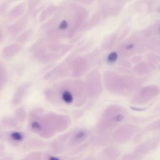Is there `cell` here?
<instances>
[{
	"instance_id": "obj_1",
	"label": "cell",
	"mask_w": 160,
	"mask_h": 160,
	"mask_svg": "<svg viewBox=\"0 0 160 160\" xmlns=\"http://www.w3.org/2000/svg\"><path fill=\"white\" fill-rule=\"evenodd\" d=\"M45 92L48 100L58 106H78L86 98L83 84L78 81L59 82L49 87Z\"/></svg>"
},
{
	"instance_id": "obj_2",
	"label": "cell",
	"mask_w": 160,
	"mask_h": 160,
	"mask_svg": "<svg viewBox=\"0 0 160 160\" xmlns=\"http://www.w3.org/2000/svg\"><path fill=\"white\" fill-rule=\"evenodd\" d=\"M29 126L32 131L45 137L62 131L68 125L65 117L41 111L32 115Z\"/></svg>"
},
{
	"instance_id": "obj_3",
	"label": "cell",
	"mask_w": 160,
	"mask_h": 160,
	"mask_svg": "<svg viewBox=\"0 0 160 160\" xmlns=\"http://www.w3.org/2000/svg\"><path fill=\"white\" fill-rule=\"evenodd\" d=\"M144 48V42L139 38H132L124 42L121 48V51L123 54L131 55L138 51H142Z\"/></svg>"
},
{
	"instance_id": "obj_4",
	"label": "cell",
	"mask_w": 160,
	"mask_h": 160,
	"mask_svg": "<svg viewBox=\"0 0 160 160\" xmlns=\"http://www.w3.org/2000/svg\"><path fill=\"white\" fill-rule=\"evenodd\" d=\"M159 92L160 89L157 86L149 85L141 89L135 100L138 103L144 104L157 96Z\"/></svg>"
},
{
	"instance_id": "obj_5",
	"label": "cell",
	"mask_w": 160,
	"mask_h": 160,
	"mask_svg": "<svg viewBox=\"0 0 160 160\" xmlns=\"http://www.w3.org/2000/svg\"><path fill=\"white\" fill-rule=\"evenodd\" d=\"M160 138L158 137L148 139L137 147L136 152L141 154H146L156 149L159 145Z\"/></svg>"
},
{
	"instance_id": "obj_6",
	"label": "cell",
	"mask_w": 160,
	"mask_h": 160,
	"mask_svg": "<svg viewBox=\"0 0 160 160\" xmlns=\"http://www.w3.org/2000/svg\"><path fill=\"white\" fill-rule=\"evenodd\" d=\"M147 46L150 49L160 54V36L153 37L147 42Z\"/></svg>"
},
{
	"instance_id": "obj_7",
	"label": "cell",
	"mask_w": 160,
	"mask_h": 160,
	"mask_svg": "<svg viewBox=\"0 0 160 160\" xmlns=\"http://www.w3.org/2000/svg\"><path fill=\"white\" fill-rule=\"evenodd\" d=\"M148 59L149 64L154 69H160V54L156 53H149Z\"/></svg>"
},
{
	"instance_id": "obj_8",
	"label": "cell",
	"mask_w": 160,
	"mask_h": 160,
	"mask_svg": "<svg viewBox=\"0 0 160 160\" xmlns=\"http://www.w3.org/2000/svg\"><path fill=\"white\" fill-rule=\"evenodd\" d=\"M152 69L153 68L149 64V63L147 64L145 62H142V63L138 64L136 66V69L135 71L138 74H148V73L150 72Z\"/></svg>"
},
{
	"instance_id": "obj_9",
	"label": "cell",
	"mask_w": 160,
	"mask_h": 160,
	"mask_svg": "<svg viewBox=\"0 0 160 160\" xmlns=\"http://www.w3.org/2000/svg\"><path fill=\"white\" fill-rule=\"evenodd\" d=\"M148 129L150 130H160V119L151 122L149 125Z\"/></svg>"
},
{
	"instance_id": "obj_10",
	"label": "cell",
	"mask_w": 160,
	"mask_h": 160,
	"mask_svg": "<svg viewBox=\"0 0 160 160\" xmlns=\"http://www.w3.org/2000/svg\"><path fill=\"white\" fill-rule=\"evenodd\" d=\"M151 32L155 35L160 36V22H156L152 26Z\"/></svg>"
},
{
	"instance_id": "obj_11",
	"label": "cell",
	"mask_w": 160,
	"mask_h": 160,
	"mask_svg": "<svg viewBox=\"0 0 160 160\" xmlns=\"http://www.w3.org/2000/svg\"><path fill=\"white\" fill-rule=\"evenodd\" d=\"M159 12H160V9H159Z\"/></svg>"
}]
</instances>
